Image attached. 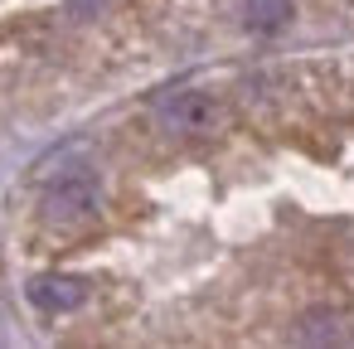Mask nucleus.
I'll return each instance as SVG.
<instances>
[{
    "label": "nucleus",
    "instance_id": "1",
    "mask_svg": "<svg viewBox=\"0 0 354 349\" xmlns=\"http://www.w3.org/2000/svg\"><path fill=\"white\" fill-rule=\"evenodd\" d=\"M156 117H160L165 131H180V136H199V131H214V126H218V107H214V97L199 93V88H185V93L160 97Z\"/></svg>",
    "mask_w": 354,
    "mask_h": 349
},
{
    "label": "nucleus",
    "instance_id": "2",
    "mask_svg": "<svg viewBox=\"0 0 354 349\" xmlns=\"http://www.w3.org/2000/svg\"><path fill=\"white\" fill-rule=\"evenodd\" d=\"M44 209H49L54 223H78V218H88V214L97 209V189H93L88 175H68V180H59V185L49 189Z\"/></svg>",
    "mask_w": 354,
    "mask_h": 349
},
{
    "label": "nucleus",
    "instance_id": "3",
    "mask_svg": "<svg viewBox=\"0 0 354 349\" xmlns=\"http://www.w3.org/2000/svg\"><path fill=\"white\" fill-rule=\"evenodd\" d=\"M30 296H35V305L68 310V305L83 301V281H73V276H39V281L30 286Z\"/></svg>",
    "mask_w": 354,
    "mask_h": 349
},
{
    "label": "nucleus",
    "instance_id": "4",
    "mask_svg": "<svg viewBox=\"0 0 354 349\" xmlns=\"http://www.w3.org/2000/svg\"><path fill=\"white\" fill-rule=\"evenodd\" d=\"M286 20H291V0H248V25H252V30L272 35V30H281Z\"/></svg>",
    "mask_w": 354,
    "mask_h": 349
},
{
    "label": "nucleus",
    "instance_id": "5",
    "mask_svg": "<svg viewBox=\"0 0 354 349\" xmlns=\"http://www.w3.org/2000/svg\"><path fill=\"white\" fill-rule=\"evenodd\" d=\"M339 320L335 315H310L301 330H296V339H339V330H335Z\"/></svg>",
    "mask_w": 354,
    "mask_h": 349
}]
</instances>
